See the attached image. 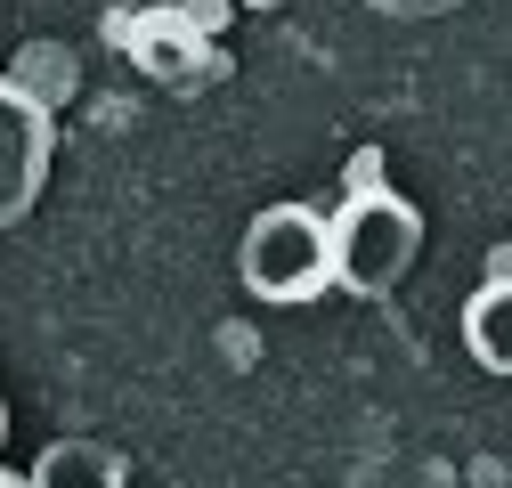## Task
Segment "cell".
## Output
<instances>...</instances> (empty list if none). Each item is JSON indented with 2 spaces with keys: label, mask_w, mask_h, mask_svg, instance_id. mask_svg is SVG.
<instances>
[{
  "label": "cell",
  "mask_w": 512,
  "mask_h": 488,
  "mask_svg": "<svg viewBox=\"0 0 512 488\" xmlns=\"http://www.w3.org/2000/svg\"><path fill=\"white\" fill-rule=\"evenodd\" d=\"M423 253V220L407 196H391L374 179V188H350V204L326 220V277L350 285L358 301H382Z\"/></svg>",
  "instance_id": "1"
},
{
  "label": "cell",
  "mask_w": 512,
  "mask_h": 488,
  "mask_svg": "<svg viewBox=\"0 0 512 488\" xmlns=\"http://www.w3.org/2000/svg\"><path fill=\"white\" fill-rule=\"evenodd\" d=\"M236 277L252 301H309L326 285V220L309 204H269L252 212L244 244H236Z\"/></svg>",
  "instance_id": "2"
},
{
  "label": "cell",
  "mask_w": 512,
  "mask_h": 488,
  "mask_svg": "<svg viewBox=\"0 0 512 488\" xmlns=\"http://www.w3.org/2000/svg\"><path fill=\"white\" fill-rule=\"evenodd\" d=\"M49 163H57L49 98L25 90V82H0V228H17V220L41 204Z\"/></svg>",
  "instance_id": "3"
},
{
  "label": "cell",
  "mask_w": 512,
  "mask_h": 488,
  "mask_svg": "<svg viewBox=\"0 0 512 488\" xmlns=\"http://www.w3.org/2000/svg\"><path fill=\"white\" fill-rule=\"evenodd\" d=\"M131 57H139L147 74L179 82V74H196V57H204V25H196V17H179V9H155V17H139Z\"/></svg>",
  "instance_id": "4"
},
{
  "label": "cell",
  "mask_w": 512,
  "mask_h": 488,
  "mask_svg": "<svg viewBox=\"0 0 512 488\" xmlns=\"http://www.w3.org/2000/svg\"><path fill=\"white\" fill-rule=\"evenodd\" d=\"M464 342L488 375H512V285H504V269L464 301Z\"/></svg>",
  "instance_id": "5"
},
{
  "label": "cell",
  "mask_w": 512,
  "mask_h": 488,
  "mask_svg": "<svg viewBox=\"0 0 512 488\" xmlns=\"http://www.w3.org/2000/svg\"><path fill=\"white\" fill-rule=\"evenodd\" d=\"M106 488V480H122V464L106 456V448H90V440H57L41 464H33V488Z\"/></svg>",
  "instance_id": "6"
},
{
  "label": "cell",
  "mask_w": 512,
  "mask_h": 488,
  "mask_svg": "<svg viewBox=\"0 0 512 488\" xmlns=\"http://www.w3.org/2000/svg\"><path fill=\"white\" fill-rule=\"evenodd\" d=\"M374 9H382V17H447L456 0H374Z\"/></svg>",
  "instance_id": "7"
},
{
  "label": "cell",
  "mask_w": 512,
  "mask_h": 488,
  "mask_svg": "<svg viewBox=\"0 0 512 488\" xmlns=\"http://www.w3.org/2000/svg\"><path fill=\"white\" fill-rule=\"evenodd\" d=\"M244 9H285V0H244Z\"/></svg>",
  "instance_id": "8"
},
{
  "label": "cell",
  "mask_w": 512,
  "mask_h": 488,
  "mask_svg": "<svg viewBox=\"0 0 512 488\" xmlns=\"http://www.w3.org/2000/svg\"><path fill=\"white\" fill-rule=\"evenodd\" d=\"M0 432H9V423H0Z\"/></svg>",
  "instance_id": "9"
}]
</instances>
